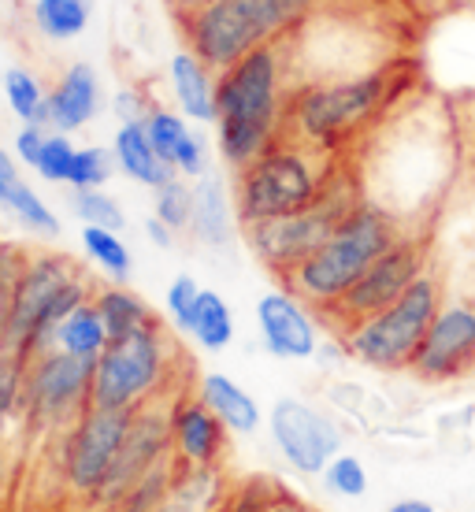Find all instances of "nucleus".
I'll return each mask as SVG.
<instances>
[{
	"mask_svg": "<svg viewBox=\"0 0 475 512\" xmlns=\"http://www.w3.org/2000/svg\"><path fill=\"white\" fill-rule=\"evenodd\" d=\"M268 427L279 453H283V461L301 475H323V468L342 453L338 423L316 405H309V401H297V397L275 401Z\"/></svg>",
	"mask_w": 475,
	"mask_h": 512,
	"instance_id": "obj_13",
	"label": "nucleus"
},
{
	"mask_svg": "<svg viewBox=\"0 0 475 512\" xmlns=\"http://www.w3.org/2000/svg\"><path fill=\"white\" fill-rule=\"evenodd\" d=\"M394 90L398 78L390 67L301 86L286 104V134L320 153H338L360 130L372 127V119L383 116Z\"/></svg>",
	"mask_w": 475,
	"mask_h": 512,
	"instance_id": "obj_4",
	"label": "nucleus"
},
{
	"mask_svg": "<svg viewBox=\"0 0 475 512\" xmlns=\"http://www.w3.org/2000/svg\"><path fill=\"white\" fill-rule=\"evenodd\" d=\"M93 301V286L64 253H30V264L15 282L8 353L34 360L52 349V334L78 305Z\"/></svg>",
	"mask_w": 475,
	"mask_h": 512,
	"instance_id": "obj_6",
	"label": "nucleus"
},
{
	"mask_svg": "<svg viewBox=\"0 0 475 512\" xmlns=\"http://www.w3.org/2000/svg\"><path fill=\"white\" fill-rule=\"evenodd\" d=\"M171 457L179 468H219L227 457L231 427L205 405L201 394H179L167 405Z\"/></svg>",
	"mask_w": 475,
	"mask_h": 512,
	"instance_id": "obj_16",
	"label": "nucleus"
},
{
	"mask_svg": "<svg viewBox=\"0 0 475 512\" xmlns=\"http://www.w3.org/2000/svg\"><path fill=\"white\" fill-rule=\"evenodd\" d=\"M234 219H238V212H234L223 182L212 179V175H201L193 186L190 234L201 245H227L234 238Z\"/></svg>",
	"mask_w": 475,
	"mask_h": 512,
	"instance_id": "obj_22",
	"label": "nucleus"
},
{
	"mask_svg": "<svg viewBox=\"0 0 475 512\" xmlns=\"http://www.w3.org/2000/svg\"><path fill=\"white\" fill-rule=\"evenodd\" d=\"M93 368H97V360L71 357L64 349H45L34 360H26V427L38 435L67 431L93 405Z\"/></svg>",
	"mask_w": 475,
	"mask_h": 512,
	"instance_id": "obj_10",
	"label": "nucleus"
},
{
	"mask_svg": "<svg viewBox=\"0 0 475 512\" xmlns=\"http://www.w3.org/2000/svg\"><path fill=\"white\" fill-rule=\"evenodd\" d=\"M112 108H116L119 123H142V119L149 116L153 101H149L142 90H134V86H123V90L112 97Z\"/></svg>",
	"mask_w": 475,
	"mask_h": 512,
	"instance_id": "obj_40",
	"label": "nucleus"
},
{
	"mask_svg": "<svg viewBox=\"0 0 475 512\" xmlns=\"http://www.w3.org/2000/svg\"><path fill=\"white\" fill-rule=\"evenodd\" d=\"M19 171H15V156L12 153H4L0 149V182H8V179H15Z\"/></svg>",
	"mask_w": 475,
	"mask_h": 512,
	"instance_id": "obj_45",
	"label": "nucleus"
},
{
	"mask_svg": "<svg viewBox=\"0 0 475 512\" xmlns=\"http://www.w3.org/2000/svg\"><path fill=\"white\" fill-rule=\"evenodd\" d=\"M145 234H149V242L156 245V249H171L175 245V231L167 227V223H160V219H145Z\"/></svg>",
	"mask_w": 475,
	"mask_h": 512,
	"instance_id": "obj_43",
	"label": "nucleus"
},
{
	"mask_svg": "<svg viewBox=\"0 0 475 512\" xmlns=\"http://www.w3.org/2000/svg\"><path fill=\"white\" fill-rule=\"evenodd\" d=\"M331 175L334 167L327 164V153L283 134L268 153H260L253 164L238 171V186H234L238 223L249 227V223L294 216L301 208L316 205Z\"/></svg>",
	"mask_w": 475,
	"mask_h": 512,
	"instance_id": "obj_5",
	"label": "nucleus"
},
{
	"mask_svg": "<svg viewBox=\"0 0 475 512\" xmlns=\"http://www.w3.org/2000/svg\"><path fill=\"white\" fill-rule=\"evenodd\" d=\"M409 372L420 383H453L475 372V305L472 301H446L438 308L431 331L412 357Z\"/></svg>",
	"mask_w": 475,
	"mask_h": 512,
	"instance_id": "obj_15",
	"label": "nucleus"
},
{
	"mask_svg": "<svg viewBox=\"0 0 475 512\" xmlns=\"http://www.w3.org/2000/svg\"><path fill=\"white\" fill-rule=\"evenodd\" d=\"M323 483H327V490L338 494V498H364V494H368V468H364V461L353 457V453H338V457L323 468Z\"/></svg>",
	"mask_w": 475,
	"mask_h": 512,
	"instance_id": "obj_37",
	"label": "nucleus"
},
{
	"mask_svg": "<svg viewBox=\"0 0 475 512\" xmlns=\"http://www.w3.org/2000/svg\"><path fill=\"white\" fill-rule=\"evenodd\" d=\"M171 483H175V461H164L160 468H153V472L145 475L142 483L130 490L116 509H108V512H160V505H164L167 494H171Z\"/></svg>",
	"mask_w": 475,
	"mask_h": 512,
	"instance_id": "obj_34",
	"label": "nucleus"
},
{
	"mask_svg": "<svg viewBox=\"0 0 475 512\" xmlns=\"http://www.w3.org/2000/svg\"><path fill=\"white\" fill-rule=\"evenodd\" d=\"M257 327L264 349L279 360H309L320 349V334L309 308L290 290H271L257 301Z\"/></svg>",
	"mask_w": 475,
	"mask_h": 512,
	"instance_id": "obj_17",
	"label": "nucleus"
},
{
	"mask_svg": "<svg viewBox=\"0 0 475 512\" xmlns=\"http://www.w3.org/2000/svg\"><path fill=\"white\" fill-rule=\"evenodd\" d=\"M201 286L190 279V275H179V279H171V286H167V316H171V323L179 327V331L190 334L193 327V316H197V305H201Z\"/></svg>",
	"mask_w": 475,
	"mask_h": 512,
	"instance_id": "obj_38",
	"label": "nucleus"
},
{
	"mask_svg": "<svg viewBox=\"0 0 475 512\" xmlns=\"http://www.w3.org/2000/svg\"><path fill=\"white\" fill-rule=\"evenodd\" d=\"M153 216L160 223H167L175 234L190 231V219H193V186L182 175L175 179H167L160 190H156V201H153Z\"/></svg>",
	"mask_w": 475,
	"mask_h": 512,
	"instance_id": "obj_31",
	"label": "nucleus"
},
{
	"mask_svg": "<svg viewBox=\"0 0 475 512\" xmlns=\"http://www.w3.org/2000/svg\"><path fill=\"white\" fill-rule=\"evenodd\" d=\"M175 364H179V349L160 320L130 338L108 342L93 368V405L130 412L145 409L156 397H164L175 379Z\"/></svg>",
	"mask_w": 475,
	"mask_h": 512,
	"instance_id": "obj_7",
	"label": "nucleus"
},
{
	"mask_svg": "<svg viewBox=\"0 0 475 512\" xmlns=\"http://www.w3.org/2000/svg\"><path fill=\"white\" fill-rule=\"evenodd\" d=\"M108 327H104L101 312L93 301L86 305H78L67 320H60L56 334H52V349H64L71 357H82V360H97L108 349Z\"/></svg>",
	"mask_w": 475,
	"mask_h": 512,
	"instance_id": "obj_24",
	"label": "nucleus"
},
{
	"mask_svg": "<svg viewBox=\"0 0 475 512\" xmlns=\"http://www.w3.org/2000/svg\"><path fill=\"white\" fill-rule=\"evenodd\" d=\"M427 271V245L424 238H416V234H401L398 242L390 245L379 260H375L372 268L364 271L353 286H349V294L331 305L323 316L338 327V331L346 334L349 327H357L360 320H368L375 312H383L398 301L405 290H409L412 282L420 279Z\"/></svg>",
	"mask_w": 475,
	"mask_h": 512,
	"instance_id": "obj_12",
	"label": "nucleus"
},
{
	"mask_svg": "<svg viewBox=\"0 0 475 512\" xmlns=\"http://www.w3.org/2000/svg\"><path fill=\"white\" fill-rule=\"evenodd\" d=\"M71 208L82 219V227H108V231H123L127 227L123 205L104 190H71Z\"/></svg>",
	"mask_w": 475,
	"mask_h": 512,
	"instance_id": "obj_33",
	"label": "nucleus"
},
{
	"mask_svg": "<svg viewBox=\"0 0 475 512\" xmlns=\"http://www.w3.org/2000/svg\"><path fill=\"white\" fill-rule=\"evenodd\" d=\"M93 19V0H34V26L49 41H75Z\"/></svg>",
	"mask_w": 475,
	"mask_h": 512,
	"instance_id": "obj_27",
	"label": "nucleus"
},
{
	"mask_svg": "<svg viewBox=\"0 0 475 512\" xmlns=\"http://www.w3.org/2000/svg\"><path fill=\"white\" fill-rule=\"evenodd\" d=\"M264 512H312V509L301 498H294L286 487H275V490H271L268 505H264Z\"/></svg>",
	"mask_w": 475,
	"mask_h": 512,
	"instance_id": "obj_42",
	"label": "nucleus"
},
{
	"mask_svg": "<svg viewBox=\"0 0 475 512\" xmlns=\"http://www.w3.org/2000/svg\"><path fill=\"white\" fill-rule=\"evenodd\" d=\"M112 153H116V167L138 186L160 190L167 179H175V171L167 167V160L153 149V141L145 134L142 123H119L116 138H112Z\"/></svg>",
	"mask_w": 475,
	"mask_h": 512,
	"instance_id": "obj_20",
	"label": "nucleus"
},
{
	"mask_svg": "<svg viewBox=\"0 0 475 512\" xmlns=\"http://www.w3.org/2000/svg\"><path fill=\"white\" fill-rule=\"evenodd\" d=\"M286 104V41L264 45L219 71L216 149L223 164L242 171L268 153L286 134Z\"/></svg>",
	"mask_w": 475,
	"mask_h": 512,
	"instance_id": "obj_1",
	"label": "nucleus"
},
{
	"mask_svg": "<svg viewBox=\"0 0 475 512\" xmlns=\"http://www.w3.org/2000/svg\"><path fill=\"white\" fill-rule=\"evenodd\" d=\"M386 512H438L431 501H420V498H405V501H394Z\"/></svg>",
	"mask_w": 475,
	"mask_h": 512,
	"instance_id": "obj_44",
	"label": "nucleus"
},
{
	"mask_svg": "<svg viewBox=\"0 0 475 512\" xmlns=\"http://www.w3.org/2000/svg\"><path fill=\"white\" fill-rule=\"evenodd\" d=\"M4 101L12 108L19 123L49 127V90L41 86V78L26 67H8L4 71Z\"/></svg>",
	"mask_w": 475,
	"mask_h": 512,
	"instance_id": "obj_26",
	"label": "nucleus"
},
{
	"mask_svg": "<svg viewBox=\"0 0 475 512\" xmlns=\"http://www.w3.org/2000/svg\"><path fill=\"white\" fill-rule=\"evenodd\" d=\"M442 305H446L442 279L435 271H424L394 305L360 320L357 327H349L342 334L346 353L368 368H379V372H409L412 357H416V349L424 342V334L431 331Z\"/></svg>",
	"mask_w": 475,
	"mask_h": 512,
	"instance_id": "obj_8",
	"label": "nucleus"
},
{
	"mask_svg": "<svg viewBox=\"0 0 475 512\" xmlns=\"http://www.w3.org/2000/svg\"><path fill=\"white\" fill-rule=\"evenodd\" d=\"M323 4L327 0H208L175 19L186 49L212 71H227L249 52L290 41Z\"/></svg>",
	"mask_w": 475,
	"mask_h": 512,
	"instance_id": "obj_2",
	"label": "nucleus"
},
{
	"mask_svg": "<svg viewBox=\"0 0 475 512\" xmlns=\"http://www.w3.org/2000/svg\"><path fill=\"white\" fill-rule=\"evenodd\" d=\"M145 134H149V141H153V149L167 160V167L175 171V160H179L182 145L190 141L193 134V123L186 116H182L179 108H164V104H153L149 108V116L142 119Z\"/></svg>",
	"mask_w": 475,
	"mask_h": 512,
	"instance_id": "obj_30",
	"label": "nucleus"
},
{
	"mask_svg": "<svg viewBox=\"0 0 475 512\" xmlns=\"http://www.w3.org/2000/svg\"><path fill=\"white\" fill-rule=\"evenodd\" d=\"M93 305L101 312V320H104V327H108V338H112V342L130 338V334L145 331L149 323H156L153 308L145 305L134 290H127L123 282H112V286L93 290Z\"/></svg>",
	"mask_w": 475,
	"mask_h": 512,
	"instance_id": "obj_23",
	"label": "nucleus"
},
{
	"mask_svg": "<svg viewBox=\"0 0 475 512\" xmlns=\"http://www.w3.org/2000/svg\"><path fill=\"white\" fill-rule=\"evenodd\" d=\"M0 208L15 219V223H23L30 234H38V238H56L60 234V219L45 205V197H41L34 186L26 179H8L0 182Z\"/></svg>",
	"mask_w": 475,
	"mask_h": 512,
	"instance_id": "obj_25",
	"label": "nucleus"
},
{
	"mask_svg": "<svg viewBox=\"0 0 475 512\" xmlns=\"http://www.w3.org/2000/svg\"><path fill=\"white\" fill-rule=\"evenodd\" d=\"M357 205H360L357 182L334 171L316 205L301 208L294 216L249 223V227H245V242L257 253L260 264H268L279 279H286L297 264H305V260L331 238L334 227H338Z\"/></svg>",
	"mask_w": 475,
	"mask_h": 512,
	"instance_id": "obj_9",
	"label": "nucleus"
},
{
	"mask_svg": "<svg viewBox=\"0 0 475 512\" xmlns=\"http://www.w3.org/2000/svg\"><path fill=\"white\" fill-rule=\"evenodd\" d=\"M134 412L130 409H101L90 405L64 435V483L67 490L93 505L97 490H101L104 475L116 461L119 446L127 442Z\"/></svg>",
	"mask_w": 475,
	"mask_h": 512,
	"instance_id": "obj_11",
	"label": "nucleus"
},
{
	"mask_svg": "<svg viewBox=\"0 0 475 512\" xmlns=\"http://www.w3.org/2000/svg\"><path fill=\"white\" fill-rule=\"evenodd\" d=\"M171 4V12L182 15V12H193V8H201V4H208V0H167Z\"/></svg>",
	"mask_w": 475,
	"mask_h": 512,
	"instance_id": "obj_46",
	"label": "nucleus"
},
{
	"mask_svg": "<svg viewBox=\"0 0 475 512\" xmlns=\"http://www.w3.org/2000/svg\"><path fill=\"white\" fill-rule=\"evenodd\" d=\"M45 138H49V127H34V123H23V130L15 134V160L26 167H38V156L45 149Z\"/></svg>",
	"mask_w": 475,
	"mask_h": 512,
	"instance_id": "obj_41",
	"label": "nucleus"
},
{
	"mask_svg": "<svg viewBox=\"0 0 475 512\" xmlns=\"http://www.w3.org/2000/svg\"><path fill=\"white\" fill-rule=\"evenodd\" d=\"M104 104L101 75L90 64H71L49 90V127L75 134L90 127Z\"/></svg>",
	"mask_w": 475,
	"mask_h": 512,
	"instance_id": "obj_18",
	"label": "nucleus"
},
{
	"mask_svg": "<svg viewBox=\"0 0 475 512\" xmlns=\"http://www.w3.org/2000/svg\"><path fill=\"white\" fill-rule=\"evenodd\" d=\"M4 487H8V475H4V461H0V501H4Z\"/></svg>",
	"mask_w": 475,
	"mask_h": 512,
	"instance_id": "obj_47",
	"label": "nucleus"
},
{
	"mask_svg": "<svg viewBox=\"0 0 475 512\" xmlns=\"http://www.w3.org/2000/svg\"><path fill=\"white\" fill-rule=\"evenodd\" d=\"M93 512H108V509H93Z\"/></svg>",
	"mask_w": 475,
	"mask_h": 512,
	"instance_id": "obj_48",
	"label": "nucleus"
},
{
	"mask_svg": "<svg viewBox=\"0 0 475 512\" xmlns=\"http://www.w3.org/2000/svg\"><path fill=\"white\" fill-rule=\"evenodd\" d=\"M401 234L405 231H401V223L394 212L360 201V205L334 227L331 238H327L305 264H297V268L286 275L283 279L286 290L297 294L305 305L316 308V312H327V308L338 305V301L349 294V286L372 268L375 260L398 242Z\"/></svg>",
	"mask_w": 475,
	"mask_h": 512,
	"instance_id": "obj_3",
	"label": "nucleus"
},
{
	"mask_svg": "<svg viewBox=\"0 0 475 512\" xmlns=\"http://www.w3.org/2000/svg\"><path fill=\"white\" fill-rule=\"evenodd\" d=\"M279 487V483H268V479H249L238 494H231V498L223 501L216 512H264V505H268L271 490Z\"/></svg>",
	"mask_w": 475,
	"mask_h": 512,
	"instance_id": "obj_39",
	"label": "nucleus"
},
{
	"mask_svg": "<svg viewBox=\"0 0 475 512\" xmlns=\"http://www.w3.org/2000/svg\"><path fill=\"white\" fill-rule=\"evenodd\" d=\"M116 171V153L101 149V145H86L75 153V167H71V190H104V182Z\"/></svg>",
	"mask_w": 475,
	"mask_h": 512,
	"instance_id": "obj_35",
	"label": "nucleus"
},
{
	"mask_svg": "<svg viewBox=\"0 0 475 512\" xmlns=\"http://www.w3.org/2000/svg\"><path fill=\"white\" fill-rule=\"evenodd\" d=\"M164 461H171V427H167V409H160L153 401V405L134 412L130 435L104 475L101 490L93 498V509H116L119 501Z\"/></svg>",
	"mask_w": 475,
	"mask_h": 512,
	"instance_id": "obj_14",
	"label": "nucleus"
},
{
	"mask_svg": "<svg viewBox=\"0 0 475 512\" xmlns=\"http://www.w3.org/2000/svg\"><path fill=\"white\" fill-rule=\"evenodd\" d=\"M123 231H108V227H82V249L93 264L108 275L112 282H127L134 271V256H130L127 242L119 238Z\"/></svg>",
	"mask_w": 475,
	"mask_h": 512,
	"instance_id": "obj_29",
	"label": "nucleus"
},
{
	"mask_svg": "<svg viewBox=\"0 0 475 512\" xmlns=\"http://www.w3.org/2000/svg\"><path fill=\"white\" fill-rule=\"evenodd\" d=\"M167 82H171V101L190 123H216L219 116V71L182 49L167 64Z\"/></svg>",
	"mask_w": 475,
	"mask_h": 512,
	"instance_id": "obj_19",
	"label": "nucleus"
},
{
	"mask_svg": "<svg viewBox=\"0 0 475 512\" xmlns=\"http://www.w3.org/2000/svg\"><path fill=\"white\" fill-rule=\"evenodd\" d=\"M30 264V253L15 242H0V353H8V323H12L15 282Z\"/></svg>",
	"mask_w": 475,
	"mask_h": 512,
	"instance_id": "obj_32",
	"label": "nucleus"
},
{
	"mask_svg": "<svg viewBox=\"0 0 475 512\" xmlns=\"http://www.w3.org/2000/svg\"><path fill=\"white\" fill-rule=\"evenodd\" d=\"M75 153H78V145L71 141V134H64V130H49V138H45V149H41L38 156V171L45 182H71V167H75Z\"/></svg>",
	"mask_w": 475,
	"mask_h": 512,
	"instance_id": "obj_36",
	"label": "nucleus"
},
{
	"mask_svg": "<svg viewBox=\"0 0 475 512\" xmlns=\"http://www.w3.org/2000/svg\"><path fill=\"white\" fill-rule=\"evenodd\" d=\"M193 342L208 353H219V349H227L234 342V316H231V305L216 294V290H205L201 294V305H197V316H193Z\"/></svg>",
	"mask_w": 475,
	"mask_h": 512,
	"instance_id": "obj_28",
	"label": "nucleus"
},
{
	"mask_svg": "<svg viewBox=\"0 0 475 512\" xmlns=\"http://www.w3.org/2000/svg\"><path fill=\"white\" fill-rule=\"evenodd\" d=\"M197 394L205 397V405L216 412L219 420L231 427V435H253L260 427V405L257 397L249 394L245 386H238L231 375L208 372L197 383Z\"/></svg>",
	"mask_w": 475,
	"mask_h": 512,
	"instance_id": "obj_21",
	"label": "nucleus"
}]
</instances>
